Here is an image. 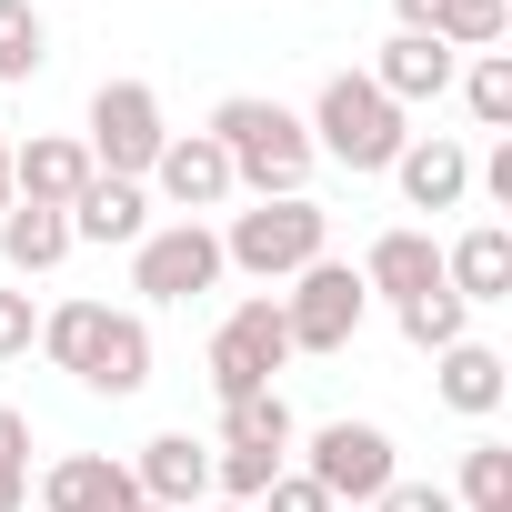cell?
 <instances>
[{
	"mask_svg": "<svg viewBox=\"0 0 512 512\" xmlns=\"http://www.w3.org/2000/svg\"><path fill=\"white\" fill-rule=\"evenodd\" d=\"M41 342V312H31V292H0V362H21Z\"/></svg>",
	"mask_w": 512,
	"mask_h": 512,
	"instance_id": "29",
	"label": "cell"
},
{
	"mask_svg": "<svg viewBox=\"0 0 512 512\" xmlns=\"http://www.w3.org/2000/svg\"><path fill=\"white\" fill-rule=\"evenodd\" d=\"M442 372H432V392L462 412V422H492L502 412V392H512V362L492 352V342H452V352H432Z\"/></svg>",
	"mask_w": 512,
	"mask_h": 512,
	"instance_id": "17",
	"label": "cell"
},
{
	"mask_svg": "<svg viewBox=\"0 0 512 512\" xmlns=\"http://www.w3.org/2000/svg\"><path fill=\"white\" fill-rule=\"evenodd\" d=\"M211 282H221V231L211 221H161V231L131 241V292L141 302H191Z\"/></svg>",
	"mask_w": 512,
	"mask_h": 512,
	"instance_id": "8",
	"label": "cell"
},
{
	"mask_svg": "<svg viewBox=\"0 0 512 512\" xmlns=\"http://www.w3.org/2000/svg\"><path fill=\"white\" fill-rule=\"evenodd\" d=\"M322 251H332V211L302 201V191H282V201H262V211H231V231H221V272L292 282V272L322 262Z\"/></svg>",
	"mask_w": 512,
	"mask_h": 512,
	"instance_id": "3",
	"label": "cell"
},
{
	"mask_svg": "<svg viewBox=\"0 0 512 512\" xmlns=\"http://www.w3.org/2000/svg\"><path fill=\"white\" fill-rule=\"evenodd\" d=\"M302 131H312V161H342V171H392V161H402V141H412V131H402V111H392L362 71H332Z\"/></svg>",
	"mask_w": 512,
	"mask_h": 512,
	"instance_id": "4",
	"label": "cell"
},
{
	"mask_svg": "<svg viewBox=\"0 0 512 512\" xmlns=\"http://www.w3.org/2000/svg\"><path fill=\"white\" fill-rule=\"evenodd\" d=\"M482 131H512V51H472V71H452Z\"/></svg>",
	"mask_w": 512,
	"mask_h": 512,
	"instance_id": "25",
	"label": "cell"
},
{
	"mask_svg": "<svg viewBox=\"0 0 512 512\" xmlns=\"http://www.w3.org/2000/svg\"><path fill=\"white\" fill-rule=\"evenodd\" d=\"M41 352H51L71 382L111 392V402H131V392L151 382V322H141V312H111V302H61V312L41 322Z\"/></svg>",
	"mask_w": 512,
	"mask_h": 512,
	"instance_id": "1",
	"label": "cell"
},
{
	"mask_svg": "<svg viewBox=\"0 0 512 512\" xmlns=\"http://www.w3.org/2000/svg\"><path fill=\"white\" fill-rule=\"evenodd\" d=\"M302 472H312L332 502H382V482H402V462H392V432H382V422H322V432H312V452H302Z\"/></svg>",
	"mask_w": 512,
	"mask_h": 512,
	"instance_id": "9",
	"label": "cell"
},
{
	"mask_svg": "<svg viewBox=\"0 0 512 512\" xmlns=\"http://www.w3.org/2000/svg\"><path fill=\"white\" fill-rule=\"evenodd\" d=\"M442 282L462 302H512V231L502 221H472L452 251H442Z\"/></svg>",
	"mask_w": 512,
	"mask_h": 512,
	"instance_id": "18",
	"label": "cell"
},
{
	"mask_svg": "<svg viewBox=\"0 0 512 512\" xmlns=\"http://www.w3.org/2000/svg\"><path fill=\"white\" fill-rule=\"evenodd\" d=\"M292 362V332H282V302H231L221 332H211V392L241 402V392H272V372Z\"/></svg>",
	"mask_w": 512,
	"mask_h": 512,
	"instance_id": "7",
	"label": "cell"
},
{
	"mask_svg": "<svg viewBox=\"0 0 512 512\" xmlns=\"http://www.w3.org/2000/svg\"><path fill=\"white\" fill-rule=\"evenodd\" d=\"M362 312H372V292H362L352 262H332V251H322L312 272H292V292H282V332H292V352H352Z\"/></svg>",
	"mask_w": 512,
	"mask_h": 512,
	"instance_id": "6",
	"label": "cell"
},
{
	"mask_svg": "<svg viewBox=\"0 0 512 512\" xmlns=\"http://www.w3.org/2000/svg\"><path fill=\"white\" fill-rule=\"evenodd\" d=\"M151 191H161L181 221H201V211H221L241 181H231V161H221V141H211V131H171V141H161V161H151Z\"/></svg>",
	"mask_w": 512,
	"mask_h": 512,
	"instance_id": "10",
	"label": "cell"
},
{
	"mask_svg": "<svg viewBox=\"0 0 512 512\" xmlns=\"http://www.w3.org/2000/svg\"><path fill=\"white\" fill-rule=\"evenodd\" d=\"M251 512H332V492H322L312 472H282V482H272L262 502H251Z\"/></svg>",
	"mask_w": 512,
	"mask_h": 512,
	"instance_id": "30",
	"label": "cell"
},
{
	"mask_svg": "<svg viewBox=\"0 0 512 512\" xmlns=\"http://www.w3.org/2000/svg\"><path fill=\"white\" fill-rule=\"evenodd\" d=\"M0 211H11V141H0Z\"/></svg>",
	"mask_w": 512,
	"mask_h": 512,
	"instance_id": "33",
	"label": "cell"
},
{
	"mask_svg": "<svg viewBox=\"0 0 512 512\" xmlns=\"http://www.w3.org/2000/svg\"><path fill=\"white\" fill-rule=\"evenodd\" d=\"M41 502H51V512H141V482H131V462H111V452H61V462L41 472Z\"/></svg>",
	"mask_w": 512,
	"mask_h": 512,
	"instance_id": "12",
	"label": "cell"
},
{
	"mask_svg": "<svg viewBox=\"0 0 512 512\" xmlns=\"http://www.w3.org/2000/svg\"><path fill=\"white\" fill-rule=\"evenodd\" d=\"M282 472H292L282 452H211V492H221V502H262Z\"/></svg>",
	"mask_w": 512,
	"mask_h": 512,
	"instance_id": "27",
	"label": "cell"
},
{
	"mask_svg": "<svg viewBox=\"0 0 512 512\" xmlns=\"http://www.w3.org/2000/svg\"><path fill=\"white\" fill-rule=\"evenodd\" d=\"M392 181H402V201H412V211H462V191H472V151H462V141H442V131H422V141H402Z\"/></svg>",
	"mask_w": 512,
	"mask_h": 512,
	"instance_id": "15",
	"label": "cell"
},
{
	"mask_svg": "<svg viewBox=\"0 0 512 512\" xmlns=\"http://www.w3.org/2000/svg\"><path fill=\"white\" fill-rule=\"evenodd\" d=\"M31 502V412L0 402V512H21Z\"/></svg>",
	"mask_w": 512,
	"mask_h": 512,
	"instance_id": "28",
	"label": "cell"
},
{
	"mask_svg": "<svg viewBox=\"0 0 512 512\" xmlns=\"http://www.w3.org/2000/svg\"><path fill=\"white\" fill-rule=\"evenodd\" d=\"M221 452H282V462H292V402H282V392L221 402Z\"/></svg>",
	"mask_w": 512,
	"mask_h": 512,
	"instance_id": "21",
	"label": "cell"
},
{
	"mask_svg": "<svg viewBox=\"0 0 512 512\" xmlns=\"http://www.w3.org/2000/svg\"><path fill=\"white\" fill-rule=\"evenodd\" d=\"M452 502H462V512H512V442H472Z\"/></svg>",
	"mask_w": 512,
	"mask_h": 512,
	"instance_id": "24",
	"label": "cell"
},
{
	"mask_svg": "<svg viewBox=\"0 0 512 512\" xmlns=\"http://www.w3.org/2000/svg\"><path fill=\"white\" fill-rule=\"evenodd\" d=\"M81 191H91V151H81V141L41 131V141H21V151H11V201H41V211H71Z\"/></svg>",
	"mask_w": 512,
	"mask_h": 512,
	"instance_id": "14",
	"label": "cell"
},
{
	"mask_svg": "<svg viewBox=\"0 0 512 512\" xmlns=\"http://www.w3.org/2000/svg\"><path fill=\"white\" fill-rule=\"evenodd\" d=\"M0 262H11L21 282H31V272H51V262H71V211L11 201V211H0Z\"/></svg>",
	"mask_w": 512,
	"mask_h": 512,
	"instance_id": "20",
	"label": "cell"
},
{
	"mask_svg": "<svg viewBox=\"0 0 512 512\" xmlns=\"http://www.w3.org/2000/svg\"><path fill=\"white\" fill-rule=\"evenodd\" d=\"M51 61V31H41V11L31 0H0V81H31Z\"/></svg>",
	"mask_w": 512,
	"mask_h": 512,
	"instance_id": "26",
	"label": "cell"
},
{
	"mask_svg": "<svg viewBox=\"0 0 512 512\" xmlns=\"http://www.w3.org/2000/svg\"><path fill=\"white\" fill-rule=\"evenodd\" d=\"M432 282H442V241H432V231H382V241L362 251V292L392 302V312H402L412 292H432Z\"/></svg>",
	"mask_w": 512,
	"mask_h": 512,
	"instance_id": "16",
	"label": "cell"
},
{
	"mask_svg": "<svg viewBox=\"0 0 512 512\" xmlns=\"http://www.w3.org/2000/svg\"><path fill=\"white\" fill-rule=\"evenodd\" d=\"M211 141H221L231 181L262 191V201L302 191V171H312V131H302V111H282V101H262V91H231V101L211 111Z\"/></svg>",
	"mask_w": 512,
	"mask_h": 512,
	"instance_id": "2",
	"label": "cell"
},
{
	"mask_svg": "<svg viewBox=\"0 0 512 512\" xmlns=\"http://www.w3.org/2000/svg\"><path fill=\"white\" fill-rule=\"evenodd\" d=\"M362 81H372L392 111H412V101H442V91H452V51H442L432 31H392V41H382V61H372Z\"/></svg>",
	"mask_w": 512,
	"mask_h": 512,
	"instance_id": "13",
	"label": "cell"
},
{
	"mask_svg": "<svg viewBox=\"0 0 512 512\" xmlns=\"http://www.w3.org/2000/svg\"><path fill=\"white\" fill-rule=\"evenodd\" d=\"M392 11H402V31H432V0H392Z\"/></svg>",
	"mask_w": 512,
	"mask_h": 512,
	"instance_id": "32",
	"label": "cell"
},
{
	"mask_svg": "<svg viewBox=\"0 0 512 512\" xmlns=\"http://www.w3.org/2000/svg\"><path fill=\"white\" fill-rule=\"evenodd\" d=\"M512 31V0H432V41L462 61V51H492Z\"/></svg>",
	"mask_w": 512,
	"mask_h": 512,
	"instance_id": "23",
	"label": "cell"
},
{
	"mask_svg": "<svg viewBox=\"0 0 512 512\" xmlns=\"http://www.w3.org/2000/svg\"><path fill=\"white\" fill-rule=\"evenodd\" d=\"M141 512H161V502H141Z\"/></svg>",
	"mask_w": 512,
	"mask_h": 512,
	"instance_id": "35",
	"label": "cell"
},
{
	"mask_svg": "<svg viewBox=\"0 0 512 512\" xmlns=\"http://www.w3.org/2000/svg\"><path fill=\"white\" fill-rule=\"evenodd\" d=\"M462 322H472V302H462L452 282H432V292L402 302V342H412V352H452V342H472Z\"/></svg>",
	"mask_w": 512,
	"mask_h": 512,
	"instance_id": "22",
	"label": "cell"
},
{
	"mask_svg": "<svg viewBox=\"0 0 512 512\" xmlns=\"http://www.w3.org/2000/svg\"><path fill=\"white\" fill-rule=\"evenodd\" d=\"M131 482H141V502H161V512H201V502H211V442L161 432V442H141Z\"/></svg>",
	"mask_w": 512,
	"mask_h": 512,
	"instance_id": "11",
	"label": "cell"
},
{
	"mask_svg": "<svg viewBox=\"0 0 512 512\" xmlns=\"http://www.w3.org/2000/svg\"><path fill=\"white\" fill-rule=\"evenodd\" d=\"M161 141H171V121H161V91L151 81H101L91 91V171H111V181H151V161H161Z\"/></svg>",
	"mask_w": 512,
	"mask_h": 512,
	"instance_id": "5",
	"label": "cell"
},
{
	"mask_svg": "<svg viewBox=\"0 0 512 512\" xmlns=\"http://www.w3.org/2000/svg\"><path fill=\"white\" fill-rule=\"evenodd\" d=\"M201 512H251V502H201Z\"/></svg>",
	"mask_w": 512,
	"mask_h": 512,
	"instance_id": "34",
	"label": "cell"
},
{
	"mask_svg": "<svg viewBox=\"0 0 512 512\" xmlns=\"http://www.w3.org/2000/svg\"><path fill=\"white\" fill-rule=\"evenodd\" d=\"M141 231H151V191L91 171V191L71 201V241H101V251H111V241H141Z\"/></svg>",
	"mask_w": 512,
	"mask_h": 512,
	"instance_id": "19",
	"label": "cell"
},
{
	"mask_svg": "<svg viewBox=\"0 0 512 512\" xmlns=\"http://www.w3.org/2000/svg\"><path fill=\"white\" fill-rule=\"evenodd\" d=\"M372 512H462V502H452L442 482H382V502H372Z\"/></svg>",
	"mask_w": 512,
	"mask_h": 512,
	"instance_id": "31",
	"label": "cell"
}]
</instances>
